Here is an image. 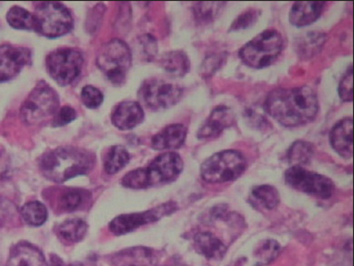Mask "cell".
Instances as JSON below:
<instances>
[{"mask_svg":"<svg viewBox=\"0 0 354 266\" xmlns=\"http://www.w3.org/2000/svg\"><path fill=\"white\" fill-rule=\"evenodd\" d=\"M264 109L269 116L283 126H304L317 116V93L309 86L272 91L266 97Z\"/></svg>","mask_w":354,"mask_h":266,"instance_id":"1","label":"cell"},{"mask_svg":"<svg viewBox=\"0 0 354 266\" xmlns=\"http://www.w3.org/2000/svg\"><path fill=\"white\" fill-rule=\"evenodd\" d=\"M95 166L90 152L76 147H60L41 157L39 168L44 176L55 183H64L73 178L86 175Z\"/></svg>","mask_w":354,"mask_h":266,"instance_id":"2","label":"cell"},{"mask_svg":"<svg viewBox=\"0 0 354 266\" xmlns=\"http://www.w3.org/2000/svg\"><path fill=\"white\" fill-rule=\"evenodd\" d=\"M180 155L169 151L159 155L145 168L134 169L122 178L125 188L142 189L174 182L183 171Z\"/></svg>","mask_w":354,"mask_h":266,"instance_id":"3","label":"cell"},{"mask_svg":"<svg viewBox=\"0 0 354 266\" xmlns=\"http://www.w3.org/2000/svg\"><path fill=\"white\" fill-rule=\"evenodd\" d=\"M285 41L276 29H268L243 46L239 57L245 66L254 69L270 66L283 50Z\"/></svg>","mask_w":354,"mask_h":266,"instance_id":"4","label":"cell"},{"mask_svg":"<svg viewBox=\"0 0 354 266\" xmlns=\"http://www.w3.org/2000/svg\"><path fill=\"white\" fill-rule=\"evenodd\" d=\"M60 100L57 91L41 81L29 93L20 108V118L26 125L43 124L59 110Z\"/></svg>","mask_w":354,"mask_h":266,"instance_id":"5","label":"cell"},{"mask_svg":"<svg viewBox=\"0 0 354 266\" xmlns=\"http://www.w3.org/2000/svg\"><path fill=\"white\" fill-rule=\"evenodd\" d=\"M245 169L247 160L241 152L222 151L205 160L201 167V176L205 182L226 183L241 177Z\"/></svg>","mask_w":354,"mask_h":266,"instance_id":"6","label":"cell"},{"mask_svg":"<svg viewBox=\"0 0 354 266\" xmlns=\"http://www.w3.org/2000/svg\"><path fill=\"white\" fill-rule=\"evenodd\" d=\"M35 31L41 36L57 38L71 32L74 19L68 8L58 2H44L34 13Z\"/></svg>","mask_w":354,"mask_h":266,"instance_id":"7","label":"cell"},{"mask_svg":"<svg viewBox=\"0 0 354 266\" xmlns=\"http://www.w3.org/2000/svg\"><path fill=\"white\" fill-rule=\"evenodd\" d=\"M96 64L113 84H122L131 66V53L127 43L113 39L102 46Z\"/></svg>","mask_w":354,"mask_h":266,"instance_id":"8","label":"cell"},{"mask_svg":"<svg viewBox=\"0 0 354 266\" xmlns=\"http://www.w3.org/2000/svg\"><path fill=\"white\" fill-rule=\"evenodd\" d=\"M138 95L145 107L154 112H160L177 104L183 97V90L171 82L151 78L140 86Z\"/></svg>","mask_w":354,"mask_h":266,"instance_id":"9","label":"cell"},{"mask_svg":"<svg viewBox=\"0 0 354 266\" xmlns=\"http://www.w3.org/2000/svg\"><path fill=\"white\" fill-rule=\"evenodd\" d=\"M83 66V54L74 48L57 49L46 60L49 75L61 86L74 83L80 76Z\"/></svg>","mask_w":354,"mask_h":266,"instance_id":"10","label":"cell"},{"mask_svg":"<svg viewBox=\"0 0 354 266\" xmlns=\"http://www.w3.org/2000/svg\"><path fill=\"white\" fill-rule=\"evenodd\" d=\"M286 184L297 191L328 200L335 191V184L324 175L310 171L304 167L292 166L286 169Z\"/></svg>","mask_w":354,"mask_h":266,"instance_id":"11","label":"cell"},{"mask_svg":"<svg viewBox=\"0 0 354 266\" xmlns=\"http://www.w3.org/2000/svg\"><path fill=\"white\" fill-rule=\"evenodd\" d=\"M177 209V205L169 202L140 213L116 216L109 225L111 232L116 236L125 235L143 226L160 220L167 215L171 214Z\"/></svg>","mask_w":354,"mask_h":266,"instance_id":"12","label":"cell"},{"mask_svg":"<svg viewBox=\"0 0 354 266\" xmlns=\"http://www.w3.org/2000/svg\"><path fill=\"white\" fill-rule=\"evenodd\" d=\"M28 48L12 45L0 46V84L12 80L26 66L31 63Z\"/></svg>","mask_w":354,"mask_h":266,"instance_id":"13","label":"cell"},{"mask_svg":"<svg viewBox=\"0 0 354 266\" xmlns=\"http://www.w3.org/2000/svg\"><path fill=\"white\" fill-rule=\"evenodd\" d=\"M235 122V113L230 107L219 105L213 109L206 121L198 131V139L201 140L215 139L226 129L232 126Z\"/></svg>","mask_w":354,"mask_h":266,"instance_id":"14","label":"cell"},{"mask_svg":"<svg viewBox=\"0 0 354 266\" xmlns=\"http://www.w3.org/2000/svg\"><path fill=\"white\" fill-rule=\"evenodd\" d=\"M332 148L344 159H352L353 154V120L344 118L338 122L330 133Z\"/></svg>","mask_w":354,"mask_h":266,"instance_id":"15","label":"cell"},{"mask_svg":"<svg viewBox=\"0 0 354 266\" xmlns=\"http://www.w3.org/2000/svg\"><path fill=\"white\" fill-rule=\"evenodd\" d=\"M145 120V111L138 102L127 101L117 105L112 113V122L122 131L134 129Z\"/></svg>","mask_w":354,"mask_h":266,"instance_id":"16","label":"cell"},{"mask_svg":"<svg viewBox=\"0 0 354 266\" xmlns=\"http://www.w3.org/2000/svg\"><path fill=\"white\" fill-rule=\"evenodd\" d=\"M188 129L183 124H175L162 129L151 139V148L155 151H174L183 147Z\"/></svg>","mask_w":354,"mask_h":266,"instance_id":"17","label":"cell"},{"mask_svg":"<svg viewBox=\"0 0 354 266\" xmlns=\"http://www.w3.org/2000/svg\"><path fill=\"white\" fill-rule=\"evenodd\" d=\"M113 266H156L158 257L153 250L146 247H133L113 254Z\"/></svg>","mask_w":354,"mask_h":266,"instance_id":"18","label":"cell"},{"mask_svg":"<svg viewBox=\"0 0 354 266\" xmlns=\"http://www.w3.org/2000/svg\"><path fill=\"white\" fill-rule=\"evenodd\" d=\"M326 5L324 1L295 2L289 14V21L297 28L314 24L321 17Z\"/></svg>","mask_w":354,"mask_h":266,"instance_id":"19","label":"cell"},{"mask_svg":"<svg viewBox=\"0 0 354 266\" xmlns=\"http://www.w3.org/2000/svg\"><path fill=\"white\" fill-rule=\"evenodd\" d=\"M6 266H48L42 252L28 243H19L11 250Z\"/></svg>","mask_w":354,"mask_h":266,"instance_id":"20","label":"cell"},{"mask_svg":"<svg viewBox=\"0 0 354 266\" xmlns=\"http://www.w3.org/2000/svg\"><path fill=\"white\" fill-rule=\"evenodd\" d=\"M196 251L209 260H221L227 253L226 245L212 233L200 232L194 236Z\"/></svg>","mask_w":354,"mask_h":266,"instance_id":"21","label":"cell"},{"mask_svg":"<svg viewBox=\"0 0 354 266\" xmlns=\"http://www.w3.org/2000/svg\"><path fill=\"white\" fill-rule=\"evenodd\" d=\"M160 64L166 73L176 77H183L190 69L188 55L180 50L165 53L160 58Z\"/></svg>","mask_w":354,"mask_h":266,"instance_id":"22","label":"cell"},{"mask_svg":"<svg viewBox=\"0 0 354 266\" xmlns=\"http://www.w3.org/2000/svg\"><path fill=\"white\" fill-rule=\"evenodd\" d=\"M250 202L256 209H276L280 203L279 190L270 185L257 186L251 192Z\"/></svg>","mask_w":354,"mask_h":266,"instance_id":"23","label":"cell"},{"mask_svg":"<svg viewBox=\"0 0 354 266\" xmlns=\"http://www.w3.org/2000/svg\"><path fill=\"white\" fill-rule=\"evenodd\" d=\"M326 41V34L320 32H308L298 38L295 50L303 58H311L320 52Z\"/></svg>","mask_w":354,"mask_h":266,"instance_id":"24","label":"cell"},{"mask_svg":"<svg viewBox=\"0 0 354 266\" xmlns=\"http://www.w3.org/2000/svg\"><path fill=\"white\" fill-rule=\"evenodd\" d=\"M314 153L315 148L312 143L304 142V140H297L286 152V160L291 167H303L312 160Z\"/></svg>","mask_w":354,"mask_h":266,"instance_id":"25","label":"cell"},{"mask_svg":"<svg viewBox=\"0 0 354 266\" xmlns=\"http://www.w3.org/2000/svg\"><path fill=\"white\" fill-rule=\"evenodd\" d=\"M225 2H198L193 6V14L195 19L201 24H209L214 21L223 11Z\"/></svg>","mask_w":354,"mask_h":266,"instance_id":"26","label":"cell"},{"mask_svg":"<svg viewBox=\"0 0 354 266\" xmlns=\"http://www.w3.org/2000/svg\"><path fill=\"white\" fill-rule=\"evenodd\" d=\"M87 224L82 219H70L58 227V236L67 243H77L84 238Z\"/></svg>","mask_w":354,"mask_h":266,"instance_id":"27","label":"cell"},{"mask_svg":"<svg viewBox=\"0 0 354 266\" xmlns=\"http://www.w3.org/2000/svg\"><path fill=\"white\" fill-rule=\"evenodd\" d=\"M130 162V154L121 145L113 146L108 151L104 159V169L106 173L113 175L122 171Z\"/></svg>","mask_w":354,"mask_h":266,"instance_id":"28","label":"cell"},{"mask_svg":"<svg viewBox=\"0 0 354 266\" xmlns=\"http://www.w3.org/2000/svg\"><path fill=\"white\" fill-rule=\"evenodd\" d=\"M22 218L29 226L39 227L48 220V213L45 205L39 201H31L22 207Z\"/></svg>","mask_w":354,"mask_h":266,"instance_id":"29","label":"cell"},{"mask_svg":"<svg viewBox=\"0 0 354 266\" xmlns=\"http://www.w3.org/2000/svg\"><path fill=\"white\" fill-rule=\"evenodd\" d=\"M8 25L19 30H35V17L29 11L19 6L10 8L7 14Z\"/></svg>","mask_w":354,"mask_h":266,"instance_id":"30","label":"cell"},{"mask_svg":"<svg viewBox=\"0 0 354 266\" xmlns=\"http://www.w3.org/2000/svg\"><path fill=\"white\" fill-rule=\"evenodd\" d=\"M86 197L83 190L80 189H69L64 192L60 196L59 205L61 209L66 212L75 211L82 203Z\"/></svg>","mask_w":354,"mask_h":266,"instance_id":"31","label":"cell"},{"mask_svg":"<svg viewBox=\"0 0 354 266\" xmlns=\"http://www.w3.org/2000/svg\"><path fill=\"white\" fill-rule=\"evenodd\" d=\"M260 15V11L254 10V8H250L245 12L239 15L238 17L230 26V31H241L245 29L250 28L251 26L256 24L257 19Z\"/></svg>","mask_w":354,"mask_h":266,"instance_id":"32","label":"cell"},{"mask_svg":"<svg viewBox=\"0 0 354 266\" xmlns=\"http://www.w3.org/2000/svg\"><path fill=\"white\" fill-rule=\"evenodd\" d=\"M81 99L83 104L89 109L98 108L104 102V95L100 90L95 86H84L81 92Z\"/></svg>","mask_w":354,"mask_h":266,"instance_id":"33","label":"cell"},{"mask_svg":"<svg viewBox=\"0 0 354 266\" xmlns=\"http://www.w3.org/2000/svg\"><path fill=\"white\" fill-rule=\"evenodd\" d=\"M279 253V245L274 240H266L259 245L257 250L256 256L261 260L264 264H269L273 261Z\"/></svg>","mask_w":354,"mask_h":266,"instance_id":"34","label":"cell"},{"mask_svg":"<svg viewBox=\"0 0 354 266\" xmlns=\"http://www.w3.org/2000/svg\"><path fill=\"white\" fill-rule=\"evenodd\" d=\"M225 54H212L205 58L201 64V73L204 77H209L218 71L224 63Z\"/></svg>","mask_w":354,"mask_h":266,"instance_id":"35","label":"cell"},{"mask_svg":"<svg viewBox=\"0 0 354 266\" xmlns=\"http://www.w3.org/2000/svg\"><path fill=\"white\" fill-rule=\"evenodd\" d=\"M353 66L351 64L350 68L342 77L339 86V95L344 102H352L353 100Z\"/></svg>","mask_w":354,"mask_h":266,"instance_id":"36","label":"cell"},{"mask_svg":"<svg viewBox=\"0 0 354 266\" xmlns=\"http://www.w3.org/2000/svg\"><path fill=\"white\" fill-rule=\"evenodd\" d=\"M77 117L76 111L70 106H64L58 110V112L53 118L52 126L55 128L62 127L75 121Z\"/></svg>","mask_w":354,"mask_h":266,"instance_id":"37","label":"cell"},{"mask_svg":"<svg viewBox=\"0 0 354 266\" xmlns=\"http://www.w3.org/2000/svg\"><path fill=\"white\" fill-rule=\"evenodd\" d=\"M140 44H142L145 57L149 61L153 59L158 51L156 39L150 34L145 35V36L140 37Z\"/></svg>","mask_w":354,"mask_h":266,"instance_id":"38","label":"cell"},{"mask_svg":"<svg viewBox=\"0 0 354 266\" xmlns=\"http://www.w3.org/2000/svg\"><path fill=\"white\" fill-rule=\"evenodd\" d=\"M63 261L59 258V257L55 256V254H51L50 258V266H63Z\"/></svg>","mask_w":354,"mask_h":266,"instance_id":"39","label":"cell"},{"mask_svg":"<svg viewBox=\"0 0 354 266\" xmlns=\"http://www.w3.org/2000/svg\"><path fill=\"white\" fill-rule=\"evenodd\" d=\"M68 266H84L81 264V263H73V264H70Z\"/></svg>","mask_w":354,"mask_h":266,"instance_id":"40","label":"cell"}]
</instances>
